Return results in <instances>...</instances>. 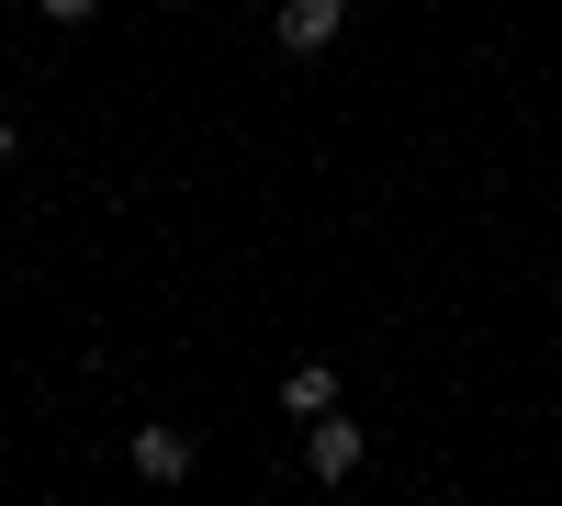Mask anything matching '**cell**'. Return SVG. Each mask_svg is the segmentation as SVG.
Wrapping results in <instances>:
<instances>
[{"mask_svg": "<svg viewBox=\"0 0 562 506\" xmlns=\"http://www.w3.org/2000/svg\"><path fill=\"white\" fill-rule=\"evenodd\" d=\"M360 450H371V439H360V417H338V405H326L315 439H304V473H315V484H349V473H360Z\"/></svg>", "mask_w": 562, "mask_h": 506, "instance_id": "obj_1", "label": "cell"}, {"mask_svg": "<svg viewBox=\"0 0 562 506\" xmlns=\"http://www.w3.org/2000/svg\"><path fill=\"white\" fill-rule=\"evenodd\" d=\"M338 23H349V0H281V57H326V45H338Z\"/></svg>", "mask_w": 562, "mask_h": 506, "instance_id": "obj_2", "label": "cell"}, {"mask_svg": "<svg viewBox=\"0 0 562 506\" xmlns=\"http://www.w3.org/2000/svg\"><path fill=\"white\" fill-rule=\"evenodd\" d=\"M326 405H338V372H326V360H293V372H281V417H326Z\"/></svg>", "mask_w": 562, "mask_h": 506, "instance_id": "obj_3", "label": "cell"}, {"mask_svg": "<svg viewBox=\"0 0 562 506\" xmlns=\"http://www.w3.org/2000/svg\"><path fill=\"white\" fill-rule=\"evenodd\" d=\"M135 473H147V484H180V473H192V439H180V428H135Z\"/></svg>", "mask_w": 562, "mask_h": 506, "instance_id": "obj_4", "label": "cell"}, {"mask_svg": "<svg viewBox=\"0 0 562 506\" xmlns=\"http://www.w3.org/2000/svg\"><path fill=\"white\" fill-rule=\"evenodd\" d=\"M34 12H45V23H90V12H102V0H34Z\"/></svg>", "mask_w": 562, "mask_h": 506, "instance_id": "obj_5", "label": "cell"}, {"mask_svg": "<svg viewBox=\"0 0 562 506\" xmlns=\"http://www.w3.org/2000/svg\"><path fill=\"white\" fill-rule=\"evenodd\" d=\"M12 147H23V135H12V124H0V169H12Z\"/></svg>", "mask_w": 562, "mask_h": 506, "instance_id": "obj_6", "label": "cell"}]
</instances>
